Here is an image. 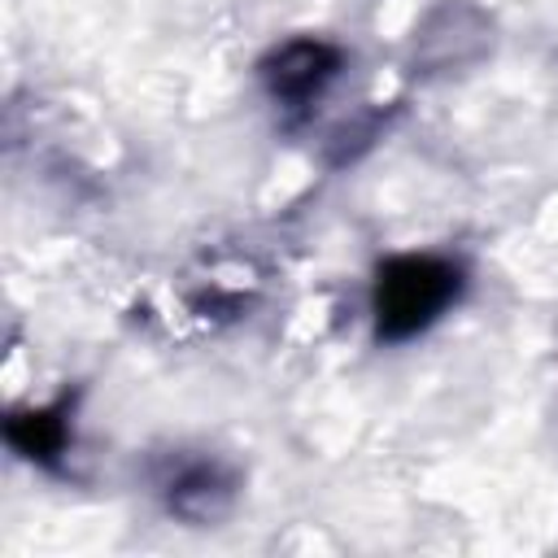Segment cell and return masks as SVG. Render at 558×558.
<instances>
[{
	"label": "cell",
	"instance_id": "7a4b0ae2",
	"mask_svg": "<svg viewBox=\"0 0 558 558\" xmlns=\"http://www.w3.org/2000/svg\"><path fill=\"white\" fill-rule=\"evenodd\" d=\"M336 70H340V52L331 44L292 39L262 65V78L283 109H305L310 100L323 96V87L336 78Z\"/></svg>",
	"mask_w": 558,
	"mask_h": 558
},
{
	"label": "cell",
	"instance_id": "277c9868",
	"mask_svg": "<svg viewBox=\"0 0 558 558\" xmlns=\"http://www.w3.org/2000/svg\"><path fill=\"white\" fill-rule=\"evenodd\" d=\"M4 432H9V445L22 458L52 466L57 453H65V445H70V397H61L57 405H44V410L13 414Z\"/></svg>",
	"mask_w": 558,
	"mask_h": 558
},
{
	"label": "cell",
	"instance_id": "6da1fadb",
	"mask_svg": "<svg viewBox=\"0 0 558 558\" xmlns=\"http://www.w3.org/2000/svg\"><path fill=\"white\" fill-rule=\"evenodd\" d=\"M466 288V270L453 257L436 253H397L379 262L371 283V318L379 344H401L423 336L432 323L445 318L449 305H458Z\"/></svg>",
	"mask_w": 558,
	"mask_h": 558
},
{
	"label": "cell",
	"instance_id": "3957f363",
	"mask_svg": "<svg viewBox=\"0 0 558 558\" xmlns=\"http://www.w3.org/2000/svg\"><path fill=\"white\" fill-rule=\"evenodd\" d=\"M161 488H166V506L179 519L209 523V519L227 514V506L235 497V475L214 458H187L170 471V480Z\"/></svg>",
	"mask_w": 558,
	"mask_h": 558
}]
</instances>
